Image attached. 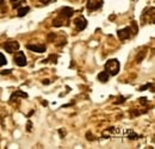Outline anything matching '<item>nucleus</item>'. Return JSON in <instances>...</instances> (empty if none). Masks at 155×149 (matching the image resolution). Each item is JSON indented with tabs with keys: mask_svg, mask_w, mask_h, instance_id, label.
Returning a JSON list of instances; mask_svg holds the SVG:
<instances>
[{
	"mask_svg": "<svg viewBox=\"0 0 155 149\" xmlns=\"http://www.w3.org/2000/svg\"><path fill=\"white\" fill-rule=\"evenodd\" d=\"M86 137H87V141H94V140H96L94 135H93V134H91V131H88V132L86 134Z\"/></svg>",
	"mask_w": 155,
	"mask_h": 149,
	"instance_id": "4468645a",
	"label": "nucleus"
},
{
	"mask_svg": "<svg viewBox=\"0 0 155 149\" xmlns=\"http://www.w3.org/2000/svg\"><path fill=\"white\" fill-rule=\"evenodd\" d=\"M74 25L77 26L78 31H82L87 26V20L84 17H78V18L74 19Z\"/></svg>",
	"mask_w": 155,
	"mask_h": 149,
	"instance_id": "423d86ee",
	"label": "nucleus"
},
{
	"mask_svg": "<svg viewBox=\"0 0 155 149\" xmlns=\"http://www.w3.org/2000/svg\"><path fill=\"white\" fill-rule=\"evenodd\" d=\"M26 48L31 51H35V53H44L45 51V47L44 45H37V44H28Z\"/></svg>",
	"mask_w": 155,
	"mask_h": 149,
	"instance_id": "0eeeda50",
	"label": "nucleus"
},
{
	"mask_svg": "<svg viewBox=\"0 0 155 149\" xmlns=\"http://www.w3.org/2000/svg\"><path fill=\"white\" fill-rule=\"evenodd\" d=\"M15 1H18V0H11V2H15Z\"/></svg>",
	"mask_w": 155,
	"mask_h": 149,
	"instance_id": "c85d7f7f",
	"label": "nucleus"
},
{
	"mask_svg": "<svg viewBox=\"0 0 155 149\" xmlns=\"http://www.w3.org/2000/svg\"><path fill=\"white\" fill-rule=\"evenodd\" d=\"M15 62H16V65L17 66H19V67H24V66H26V57H25V54L23 53V51H18L16 55H15Z\"/></svg>",
	"mask_w": 155,
	"mask_h": 149,
	"instance_id": "39448f33",
	"label": "nucleus"
},
{
	"mask_svg": "<svg viewBox=\"0 0 155 149\" xmlns=\"http://www.w3.org/2000/svg\"><path fill=\"white\" fill-rule=\"evenodd\" d=\"M53 24L54 26H62L63 25V17L62 18H56L53 20Z\"/></svg>",
	"mask_w": 155,
	"mask_h": 149,
	"instance_id": "9b49d317",
	"label": "nucleus"
},
{
	"mask_svg": "<svg viewBox=\"0 0 155 149\" xmlns=\"http://www.w3.org/2000/svg\"><path fill=\"white\" fill-rule=\"evenodd\" d=\"M29 11H30V7H29V6L18 7V17H24V16H26Z\"/></svg>",
	"mask_w": 155,
	"mask_h": 149,
	"instance_id": "9d476101",
	"label": "nucleus"
},
{
	"mask_svg": "<svg viewBox=\"0 0 155 149\" xmlns=\"http://www.w3.org/2000/svg\"><path fill=\"white\" fill-rule=\"evenodd\" d=\"M124 101H125V98L120 95V97H118V100H116L115 103H116V104H119V103H124Z\"/></svg>",
	"mask_w": 155,
	"mask_h": 149,
	"instance_id": "a211bd4d",
	"label": "nucleus"
},
{
	"mask_svg": "<svg viewBox=\"0 0 155 149\" xmlns=\"http://www.w3.org/2000/svg\"><path fill=\"white\" fill-rule=\"evenodd\" d=\"M7 63V61H6V58H5V56L2 55L1 53H0V67L1 66H5Z\"/></svg>",
	"mask_w": 155,
	"mask_h": 149,
	"instance_id": "ddd939ff",
	"label": "nucleus"
},
{
	"mask_svg": "<svg viewBox=\"0 0 155 149\" xmlns=\"http://www.w3.org/2000/svg\"><path fill=\"white\" fill-rule=\"evenodd\" d=\"M41 1H42V2H43V4H45V5H47V4H48V2H49V1H50V0H41Z\"/></svg>",
	"mask_w": 155,
	"mask_h": 149,
	"instance_id": "bb28decb",
	"label": "nucleus"
},
{
	"mask_svg": "<svg viewBox=\"0 0 155 149\" xmlns=\"http://www.w3.org/2000/svg\"><path fill=\"white\" fill-rule=\"evenodd\" d=\"M109 78H110V74H109L106 71H104V72H101V73L98 74V80H99L100 82H107Z\"/></svg>",
	"mask_w": 155,
	"mask_h": 149,
	"instance_id": "1a4fd4ad",
	"label": "nucleus"
},
{
	"mask_svg": "<svg viewBox=\"0 0 155 149\" xmlns=\"http://www.w3.org/2000/svg\"><path fill=\"white\" fill-rule=\"evenodd\" d=\"M42 84H44V85H49V84H50V81H49L48 79H45V80H43V81H42Z\"/></svg>",
	"mask_w": 155,
	"mask_h": 149,
	"instance_id": "a878e982",
	"label": "nucleus"
},
{
	"mask_svg": "<svg viewBox=\"0 0 155 149\" xmlns=\"http://www.w3.org/2000/svg\"><path fill=\"white\" fill-rule=\"evenodd\" d=\"M21 4H26V0H21L20 2H17V1H16V4H13V8H18V7H20Z\"/></svg>",
	"mask_w": 155,
	"mask_h": 149,
	"instance_id": "f3484780",
	"label": "nucleus"
},
{
	"mask_svg": "<svg viewBox=\"0 0 155 149\" xmlns=\"http://www.w3.org/2000/svg\"><path fill=\"white\" fill-rule=\"evenodd\" d=\"M42 104H43V105H44V106H47V105H48V101H43V103H42Z\"/></svg>",
	"mask_w": 155,
	"mask_h": 149,
	"instance_id": "cd10ccee",
	"label": "nucleus"
},
{
	"mask_svg": "<svg viewBox=\"0 0 155 149\" xmlns=\"http://www.w3.org/2000/svg\"><path fill=\"white\" fill-rule=\"evenodd\" d=\"M119 68H120V63L117 58H111V60L106 61V63H105V71L112 76L118 74Z\"/></svg>",
	"mask_w": 155,
	"mask_h": 149,
	"instance_id": "f257e3e1",
	"label": "nucleus"
},
{
	"mask_svg": "<svg viewBox=\"0 0 155 149\" xmlns=\"http://www.w3.org/2000/svg\"><path fill=\"white\" fill-rule=\"evenodd\" d=\"M58 134H60V136H61L62 138L66 136V131L63 130V129H60V130H58Z\"/></svg>",
	"mask_w": 155,
	"mask_h": 149,
	"instance_id": "4be33fe9",
	"label": "nucleus"
},
{
	"mask_svg": "<svg viewBox=\"0 0 155 149\" xmlns=\"http://www.w3.org/2000/svg\"><path fill=\"white\" fill-rule=\"evenodd\" d=\"M15 94H16L17 97H21V98H28V94L24 93V92H21V91H17V92H16Z\"/></svg>",
	"mask_w": 155,
	"mask_h": 149,
	"instance_id": "dca6fc26",
	"label": "nucleus"
},
{
	"mask_svg": "<svg viewBox=\"0 0 155 149\" xmlns=\"http://www.w3.org/2000/svg\"><path fill=\"white\" fill-rule=\"evenodd\" d=\"M31 129H32V123L29 121V122H28V125H26V130L31 131Z\"/></svg>",
	"mask_w": 155,
	"mask_h": 149,
	"instance_id": "412c9836",
	"label": "nucleus"
},
{
	"mask_svg": "<svg viewBox=\"0 0 155 149\" xmlns=\"http://www.w3.org/2000/svg\"><path fill=\"white\" fill-rule=\"evenodd\" d=\"M2 47L10 54H13V53H16V51L19 50V43L17 41H7V42L4 43Z\"/></svg>",
	"mask_w": 155,
	"mask_h": 149,
	"instance_id": "f03ea898",
	"label": "nucleus"
},
{
	"mask_svg": "<svg viewBox=\"0 0 155 149\" xmlns=\"http://www.w3.org/2000/svg\"><path fill=\"white\" fill-rule=\"evenodd\" d=\"M140 103L141 104H147L148 101H147V98H140Z\"/></svg>",
	"mask_w": 155,
	"mask_h": 149,
	"instance_id": "b1692460",
	"label": "nucleus"
},
{
	"mask_svg": "<svg viewBox=\"0 0 155 149\" xmlns=\"http://www.w3.org/2000/svg\"><path fill=\"white\" fill-rule=\"evenodd\" d=\"M5 0H0V8H1V11L2 12H5V8H4V5H5V2H4Z\"/></svg>",
	"mask_w": 155,
	"mask_h": 149,
	"instance_id": "5701e85b",
	"label": "nucleus"
},
{
	"mask_svg": "<svg viewBox=\"0 0 155 149\" xmlns=\"http://www.w3.org/2000/svg\"><path fill=\"white\" fill-rule=\"evenodd\" d=\"M131 32H133V30H131L130 26L124 28V29H122V30H118V38H119L120 41H125V39L131 37Z\"/></svg>",
	"mask_w": 155,
	"mask_h": 149,
	"instance_id": "7ed1b4c3",
	"label": "nucleus"
},
{
	"mask_svg": "<svg viewBox=\"0 0 155 149\" xmlns=\"http://www.w3.org/2000/svg\"><path fill=\"white\" fill-rule=\"evenodd\" d=\"M11 73V69H7V71H2V72H0V74H10Z\"/></svg>",
	"mask_w": 155,
	"mask_h": 149,
	"instance_id": "393cba45",
	"label": "nucleus"
},
{
	"mask_svg": "<svg viewBox=\"0 0 155 149\" xmlns=\"http://www.w3.org/2000/svg\"><path fill=\"white\" fill-rule=\"evenodd\" d=\"M131 25H133V28H134V35H136V34H137V24H136V22H133Z\"/></svg>",
	"mask_w": 155,
	"mask_h": 149,
	"instance_id": "aec40b11",
	"label": "nucleus"
},
{
	"mask_svg": "<svg viewBox=\"0 0 155 149\" xmlns=\"http://www.w3.org/2000/svg\"><path fill=\"white\" fill-rule=\"evenodd\" d=\"M73 13H74V10L72 7H63L61 10V17H63V18H71L73 16Z\"/></svg>",
	"mask_w": 155,
	"mask_h": 149,
	"instance_id": "6e6552de",
	"label": "nucleus"
},
{
	"mask_svg": "<svg viewBox=\"0 0 155 149\" xmlns=\"http://www.w3.org/2000/svg\"><path fill=\"white\" fill-rule=\"evenodd\" d=\"M144 56H146V51H142V53H141V55L138 54L137 57H136V62H137V63H140V62L143 60V57H144Z\"/></svg>",
	"mask_w": 155,
	"mask_h": 149,
	"instance_id": "f8f14e48",
	"label": "nucleus"
},
{
	"mask_svg": "<svg viewBox=\"0 0 155 149\" xmlns=\"http://www.w3.org/2000/svg\"><path fill=\"white\" fill-rule=\"evenodd\" d=\"M129 138H131V140H137V138H138V135H136L135 132H133V131H129Z\"/></svg>",
	"mask_w": 155,
	"mask_h": 149,
	"instance_id": "2eb2a0df",
	"label": "nucleus"
},
{
	"mask_svg": "<svg viewBox=\"0 0 155 149\" xmlns=\"http://www.w3.org/2000/svg\"><path fill=\"white\" fill-rule=\"evenodd\" d=\"M152 86V84H146L144 86H142V87H140V91H146L148 87H150Z\"/></svg>",
	"mask_w": 155,
	"mask_h": 149,
	"instance_id": "6ab92c4d",
	"label": "nucleus"
},
{
	"mask_svg": "<svg viewBox=\"0 0 155 149\" xmlns=\"http://www.w3.org/2000/svg\"><path fill=\"white\" fill-rule=\"evenodd\" d=\"M103 0H88L87 1V10L88 11H96L103 6Z\"/></svg>",
	"mask_w": 155,
	"mask_h": 149,
	"instance_id": "20e7f679",
	"label": "nucleus"
}]
</instances>
